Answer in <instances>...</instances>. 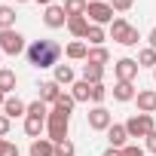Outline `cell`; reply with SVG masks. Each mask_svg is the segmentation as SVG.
Returning a JSON list of instances; mask_svg holds the SVG:
<instances>
[{
	"label": "cell",
	"mask_w": 156,
	"mask_h": 156,
	"mask_svg": "<svg viewBox=\"0 0 156 156\" xmlns=\"http://www.w3.org/2000/svg\"><path fill=\"white\" fill-rule=\"evenodd\" d=\"M28 61L34 64V67H55L58 64V55H61V46L55 43V40H34L28 49Z\"/></svg>",
	"instance_id": "obj_1"
},
{
	"label": "cell",
	"mask_w": 156,
	"mask_h": 156,
	"mask_svg": "<svg viewBox=\"0 0 156 156\" xmlns=\"http://www.w3.org/2000/svg\"><path fill=\"white\" fill-rule=\"evenodd\" d=\"M67 132H70V113L52 107L49 116H46V135H49V141L52 144H64L67 141Z\"/></svg>",
	"instance_id": "obj_2"
},
{
	"label": "cell",
	"mask_w": 156,
	"mask_h": 156,
	"mask_svg": "<svg viewBox=\"0 0 156 156\" xmlns=\"http://www.w3.org/2000/svg\"><path fill=\"white\" fill-rule=\"evenodd\" d=\"M110 37H113L116 43H122V46H138L141 31H138L135 25H129L126 19H113V25H110Z\"/></svg>",
	"instance_id": "obj_3"
},
{
	"label": "cell",
	"mask_w": 156,
	"mask_h": 156,
	"mask_svg": "<svg viewBox=\"0 0 156 156\" xmlns=\"http://www.w3.org/2000/svg\"><path fill=\"white\" fill-rule=\"evenodd\" d=\"M153 129H156V126H153V113H135V116L126 119V132H129V138H147Z\"/></svg>",
	"instance_id": "obj_4"
},
{
	"label": "cell",
	"mask_w": 156,
	"mask_h": 156,
	"mask_svg": "<svg viewBox=\"0 0 156 156\" xmlns=\"http://www.w3.org/2000/svg\"><path fill=\"white\" fill-rule=\"evenodd\" d=\"M0 52L3 55H22L25 52V37L16 31V28H9V31H0Z\"/></svg>",
	"instance_id": "obj_5"
},
{
	"label": "cell",
	"mask_w": 156,
	"mask_h": 156,
	"mask_svg": "<svg viewBox=\"0 0 156 156\" xmlns=\"http://www.w3.org/2000/svg\"><path fill=\"white\" fill-rule=\"evenodd\" d=\"M89 25H113V6L104 3V0H92L89 9H86Z\"/></svg>",
	"instance_id": "obj_6"
},
{
	"label": "cell",
	"mask_w": 156,
	"mask_h": 156,
	"mask_svg": "<svg viewBox=\"0 0 156 156\" xmlns=\"http://www.w3.org/2000/svg\"><path fill=\"white\" fill-rule=\"evenodd\" d=\"M110 126H113V113H110L107 107L98 104V107L89 110V129H92V132H107Z\"/></svg>",
	"instance_id": "obj_7"
},
{
	"label": "cell",
	"mask_w": 156,
	"mask_h": 156,
	"mask_svg": "<svg viewBox=\"0 0 156 156\" xmlns=\"http://www.w3.org/2000/svg\"><path fill=\"white\" fill-rule=\"evenodd\" d=\"M138 58H119L113 64V73H116V83H132L135 76H138Z\"/></svg>",
	"instance_id": "obj_8"
},
{
	"label": "cell",
	"mask_w": 156,
	"mask_h": 156,
	"mask_svg": "<svg viewBox=\"0 0 156 156\" xmlns=\"http://www.w3.org/2000/svg\"><path fill=\"white\" fill-rule=\"evenodd\" d=\"M43 22H46V28H64L67 25V12H64V6H58V3H52V6H46V16H43Z\"/></svg>",
	"instance_id": "obj_9"
},
{
	"label": "cell",
	"mask_w": 156,
	"mask_h": 156,
	"mask_svg": "<svg viewBox=\"0 0 156 156\" xmlns=\"http://www.w3.org/2000/svg\"><path fill=\"white\" fill-rule=\"evenodd\" d=\"M3 116H9V119H16V116H28V104H25L19 95H9L6 104H3Z\"/></svg>",
	"instance_id": "obj_10"
},
{
	"label": "cell",
	"mask_w": 156,
	"mask_h": 156,
	"mask_svg": "<svg viewBox=\"0 0 156 156\" xmlns=\"http://www.w3.org/2000/svg\"><path fill=\"white\" fill-rule=\"evenodd\" d=\"M107 141H110V147L122 150V147H126V141H129V132H126V122H113V126L107 129Z\"/></svg>",
	"instance_id": "obj_11"
},
{
	"label": "cell",
	"mask_w": 156,
	"mask_h": 156,
	"mask_svg": "<svg viewBox=\"0 0 156 156\" xmlns=\"http://www.w3.org/2000/svg\"><path fill=\"white\" fill-rule=\"evenodd\" d=\"M135 101H138L141 113H156V89H141L135 95Z\"/></svg>",
	"instance_id": "obj_12"
},
{
	"label": "cell",
	"mask_w": 156,
	"mask_h": 156,
	"mask_svg": "<svg viewBox=\"0 0 156 156\" xmlns=\"http://www.w3.org/2000/svg\"><path fill=\"white\" fill-rule=\"evenodd\" d=\"M67 31L73 34V40H86V34H89V19H86V16L67 19Z\"/></svg>",
	"instance_id": "obj_13"
},
{
	"label": "cell",
	"mask_w": 156,
	"mask_h": 156,
	"mask_svg": "<svg viewBox=\"0 0 156 156\" xmlns=\"http://www.w3.org/2000/svg\"><path fill=\"white\" fill-rule=\"evenodd\" d=\"M61 98V86L55 83V80H46V83H40V101H46V104H55Z\"/></svg>",
	"instance_id": "obj_14"
},
{
	"label": "cell",
	"mask_w": 156,
	"mask_h": 156,
	"mask_svg": "<svg viewBox=\"0 0 156 156\" xmlns=\"http://www.w3.org/2000/svg\"><path fill=\"white\" fill-rule=\"evenodd\" d=\"M64 55H67L70 61H86V58H89V46H86L83 40H73V43H67Z\"/></svg>",
	"instance_id": "obj_15"
},
{
	"label": "cell",
	"mask_w": 156,
	"mask_h": 156,
	"mask_svg": "<svg viewBox=\"0 0 156 156\" xmlns=\"http://www.w3.org/2000/svg\"><path fill=\"white\" fill-rule=\"evenodd\" d=\"M55 83L58 86H73L76 83V73L70 64H55Z\"/></svg>",
	"instance_id": "obj_16"
},
{
	"label": "cell",
	"mask_w": 156,
	"mask_h": 156,
	"mask_svg": "<svg viewBox=\"0 0 156 156\" xmlns=\"http://www.w3.org/2000/svg\"><path fill=\"white\" fill-rule=\"evenodd\" d=\"M31 156H55V144L49 138H37L31 141Z\"/></svg>",
	"instance_id": "obj_17"
},
{
	"label": "cell",
	"mask_w": 156,
	"mask_h": 156,
	"mask_svg": "<svg viewBox=\"0 0 156 156\" xmlns=\"http://www.w3.org/2000/svg\"><path fill=\"white\" fill-rule=\"evenodd\" d=\"M70 95H73V101H92V83L76 80V83L70 86Z\"/></svg>",
	"instance_id": "obj_18"
},
{
	"label": "cell",
	"mask_w": 156,
	"mask_h": 156,
	"mask_svg": "<svg viewBox=\"0 0 156 156\" xmlns=\"http://www.w3.org/2000/svg\"><path fill=\"white\" fill-rule=\"evenodd\" d=\"M16 70H9V67H0V92H6V95H12L16 92Z\"/></svg>",
	"instance_id": "obj_19"
},
{
	"label": "cell",
	"mask_w": 156,
	"mask_h": 156,
	"mask_svg": "<svg viewBox=\"0 0 156 156\" xmlns=\"http://www.w3.org/2000/svg\"><path fill=\"white\" fill-rule=\"evenodd\" d=\"M110 61V52L104 49V46H89V58H86V64H98V67H104Z\"/></svg>",
	"instance_id": "obj_20"
},
{
	"label": "cell",
	"mask_w": 156,
	"mask_h": 156,
	"mask_svg": "<svg viewBox=\"0 0 156 156\" xmlns=\"http://www.w3.org/2000/svg\"><path fill=\"white\" fill-rule=\"evenodd\" d=\"M135 95H138V89H135L132 83H116V86H113V98L122 101V104H126V101H135Z\"/></svg>",
	"instance_id": "obj_21"
},
{
	"label": "cell",
	"mask_w": 156,
	"mask_h": 156,
	"mask_svg": "<svg viewBox=\"0 0 156 156\" xmlns=\"http://www.w3.org/2000/svg\"><path fill=\"white\" fill-rule=\"evenodd\" d=\"M46 129V119H40V116H25V135L28 138H40V132Z\"/></svg>",
	"instance_id": "obj_22"
},
{
	"label": "cell",
	"mask_w": 156,
	"mask_h": 156,
	"mask_svg": "<svg viewBox=\"0 0 156 156\" xmlns=\"http://www.w3.org/2000/svg\"><path fill=\"white\" fill-rule=\"evenodd\" d=\"M86 9H89V0H64V12H67V19H73V16H86Z\"/></svg>",
	"instance_id": "obj_23"
},
{
	"label": "cell",
	"mask_w": 156,
	"mask_h": 156,
	"mask_svg": "<svg viewBox=\"0 0 156 156\" xmlns=\"http://www.w3.org/2000/svg\"><path fill=\"white\" fill-rule=\"evenodd\" d=\"M83 80L86 83H101L104 80V67H98V64H83Z\"/></svg>",
	"instance_id": "obj_24"
},
{
	"label": "cell",
	"mask_w": 156,
	"mask_h": 156,
	"mask_svg": "<svg viewBox=\"0 0 156 156\" xmlns=\"http://www.w3.org/2000/svg\"><path fill=\"white\" fill-rule=\"evenodd\" d=\"M16 28V9L12 6H0V31Z\"/></svg>",
	"instance_id": "obj_25"
},
{
	"label": "cell",
	"mask_w": 156,
	"mask_h": 156,
	"mask_svg": "<svg viewBox=\"0 0 156 156\" xmlns=\"http://www.w3.org/2000/svg\"><path fill=\"white\" fill-rule=\"evenodd\" d=\"M86 40H89V46H101V43L107 40V34H104V28H101V25H89Z\"/></svg>",
	"instance_id": "obj_26"
},
{
	"label": "cell",
	"mask_w": 156,
	"mask_h": 156,
	"mask_svg": "<svg viewBox=\"0 0 156 156\" xmlns=\"http://www.w3.org/2000/svg\"><path fill=\"white\" fill-rule=\"evenodd\" d=\"M28 116H40V119H46V116H49V104L40 101V98L31 101V104H28Z\"/></svg>",
	"instance_id": "obj_27"
},
{
	"label": "cell",
	"mask_w": 156,
	"mask_h": 156,
	"mask_svg": "<svg viewBox=\"0 0 156 156\" xmlns=\"http://www.w3.org/2000/svg\"><path fill=\"white\" fill-rule=\"evenodd\" d=\"M138 64H141V67H156V49H150V46L141 49V52H138Z\"/></svg>",
	"instance_id": "obj_28"
},
{
	"label": "cell",
	"mask_w": 156,
	"mask_h": 156,
	"mask_svg": "<svg viewBox=\"0 0 156 156\" xmlns=\"http://www.w3.org/2000/svg\"><path fill=\"white\" fill-rule=\"evenodd\" d=\"M73 104H76V101H73V95H70V92H61V98H58V101H55L52 107H58V110L70 113V110H73Z\"/></svg>",
	"instance_id": "obj_29"
},
{
	"label": "cell",
	"mask_w": 156,
	"mask_h": 156,
	"mask_svg": "<svg viewBox=\"0 0 156 156\" xmlns=\"http://www.w3.org/2000/svg\"><path fill=\"white\" fill-rule=\"evenodd\" d=\"M104 98H107V86H104V83H95V86H92V101H95V107H98Z\"/></svg>",
	"instance_id": "obj_30"
},
{
	"label": "cell",
	"mask_w": 156,
	"mask_h": 156,
	"mask_svg": "<svg viewBox=\"0 0 156 156\" xmlns=\"http://www.w3.org/2000/svg\"><path fill=\"white\" fill-rule=\"evenodd\" d=\"M0 156H19V147L6 138H0Z\"/></svg>",
	"instance_id": "obj_31"
},
{
	"label": "cell",
	"mask_w": 156,
	"mask_h": 156,
	"mask_svg": "<svg viewBox=\"0 0 156 156\" xmlns=\"http://www.w3.org/2000/svg\"><path fill=\"white\" fill-rule=\"evenodd\" d=\"M76 153V147L70 144V141H64V144H55V156H73Z\"/></svg>",
	"instance_id": "obj_32"
},
{
	"label": "cell",
	"mask_w": 156,
	"mask_h": 156,
	"mask_svg": "<svg viewBox=\"0 0 156 156\" xmlns=\"http://www.w3.org/2000/svg\"><path fill=\"white\" fill-rule=\"evenodd\" d=\"M110 6H113V12H129L135 6V0H110Z\"/></svg>",
	"instance_id": "obj_33"
},
{
	"label": "cell",
	"mask_w": 156,
	"mask_h": 156,
	"mask_svg": "<svg viewBox=\"0 0 156 156\" xmlns=\"http://www.w3.org/2000/svg\"><path fill=\"white\" fill-rule=\"evenodd\" d=\"M119 156H144V150H141L138 144H126V147L119 150Z\"/></svg>",
	"instance_id": "obj_34"
},
{
	"label": "cell",
	"mask_w": 156,
	"mask_h": 156,
	"mask_svg": "<svg viewBox=\"0 0 156 156\" xmlns=\"http://www.w3.org/2000/svg\"><path fill=\"white\" fill-rule=\"evenodd\" d=\"M6 135H9V116L0 113V138H6Z\"/></svg>",
	"instance_id": "obj_35"
},
{
	"label": "cell",
	"mask_w": 156,
	"mask_h": 156,
	"mask_svg": "<svg viewBox=\"0 0 156 156\" xmlns=\"http://www.w3.org/2000/svg\"><path fill=\"white\" fill-rule=\"evenodd\" d=\"M144 141H147V150H150V153H156V129H153V132H150Z\"/></svg>",
	"instance_id": "obj_36"
},
{
	"label": "cell",
	"mask_w": 156,
	"mask_h": 156,
	"mask_svg": "<svg viewBox=\"0 0 156 156\" xmlns=\"http://www.w3.org/2000/svg\"><path fill=\"white\" fill-rule=\"evenodd\" d=\"M101 156H119V150H116V147H107V150H104Z\"/></svg>",
	"instance_id": "obj_37"
},
{
	"label": "cell",
	"mask_w": 156,
	"mask_h": 156,
	"mask_svg": "<svg viewBox=\"0 0 156 156\" xmlns=\"http://www.w3.org/2000/svg\"><path fill=\"white\" fill-rule=\"evenodd\" d=\"M150 49H156V28L150 31Z\"/></svg>",
	"instance_id": "obj_38"
},
{
	"label": "cell",
	"mask_w": 156,
	"mask_h": 156,
	"mask_svg": "<svg viewBox=\"0 0 156 156\" xmlns=\"http://www.w3.org/2000/svg\"><path fill=\"white\" fill-rule=\"evenodd\" d=\"M6 98H9L6 92H0V107H3V104H6Z\"/></svg>",
	"instance_id": "obj_39"
},
{
	"label": "cell",
	"mask_w": 156,
	"mask_h": 156,
	"mask_svg": "<svg viewBox=\"0 0 156 156\" xmlns=\"http://www.w3.org/2000/svg\"><path fill=\"white\" fill-rule=\"evenodd\" d=\"M37 3H40V6H52V0H37Z\"/></svg>",
	"instance_id": "obj_40"
},
{
	"label": "cell",
	"mask_w": 156,
	"mask_h": 156,
	"mask_svg": "<svg viewBox=\"0 0 156 156\" xmlns=\"http://www.w3.org/2000/svg\"><path fill=\"white\" fill-rule=\"evenodd\" d=\"M16 3H28V0H16Z\"/></svg>",
	"instance_id": "obj_41"
},
{
	"label": "cell",
	"mask_w": 156,
	"mask_h": 156,
	"mask_svg": "<svg viewBox=\"0 0 156 156\" xmlns=\"http://www.w3.org/2000/svg\"><path fill=\"white\" fill-rule=\"evenodd\" d=\"M153 80H156V67H153Z\"/></svg>",
	"instance_id": "obj_42"
},
{
	"label": "cell",
	"mask_w": 156,
	"mask_h": 156,
	"mask_svg": "<svg viewBox=\"0 0 156 156\" xmlns=\"http://www.w3.org/2000/svg\"><path fill=\"white\" fill-rule=\"evenodd\" d=\"M0 55H3V52H0Z\"/></svg>",
	"instance_id": "obj_43"
},
{
	"label": "cell",
	"mask_w": 156,
	"mask_h": 156,
	"mask_svg": "<svg viewBox=\"0 0 156 156\" xmlns=\"http://www.w3.org/2000/svg\"><path fill=\"white\" fill-rule=\"evenodd\" d=\"M153 156H156V153H153Z\"/></svg>",
	"instance_id": "obj_44"
}]
</instances>
